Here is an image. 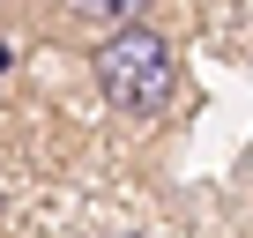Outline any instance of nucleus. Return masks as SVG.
I'll return each instance as SVG.
<instances>
[{
  "label": "nucleus",
  "instance_id": "f257e3e1",
  "mask_svg": "<svg viewBox=\"0 0 253 238\" xmlns=\"http://www.w3.org/2000/svg\"><path fill=\"white\" fill-rule=\"evenodd\" d=\"M89 75H97V89H104V104L119 119H164L171 97H179V52H171V38L157 23H134V30L97 38Z\"/></svg>",
  "mask_w": 253,
  "mask_h": 238
},
{
  "label": "nucleus",
  "instance_id": "7ed1b4c3",
  "mask_svg": "<svg viewBox=\"0 0 253 238\" xmlns=\"http://www.w3.org/2000/svg\"><path fill=\"white\" fill-rule=\"evenodd\" d=\"M142 238H149V231H142Z\"/></svg>",
  "mask_w": 253,
  "mask_h": 238
},
{
  "label": "nucleus",
  "instance_id": "f03ea898",
  "mask_svg": "<svg viewBox=\"0 0 253 238\" xmlns=\"http://www.w3.org/2000/svg\"><path fill=\"white\" fill-rule=\"evenodd\" d=\"M60 8H67V23H75V30L112 38V30H134V23H149V8H157V0H60Z\"/></svg>",
  "mask_w": 253,
  "mask_h": 238
}]
</instances>
